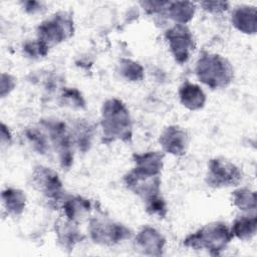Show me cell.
I'll return each mask as SVG.
<instances>
[{
  "label": "cell",
  "mask_w": 257,
  "mask_h": 257,
  "mask_svg": "<svg viewBox=\"0 0 257 257\" xmlns=\"http://www.w3.org/2000/svg\"><path fill=\"white\" fill-rule=\"evenodd\" d=\"M62 209L65 218L76 223L89 214L91 210V203L89 200L81 196L70 195L66 198L63 197Z\"/></svg>",
  "instance_id": "e0dca14e"
},
{
  "label": "cell",
  "mask_w": 257,
  "mask_h": 257,
  "mask_svg": "<svg viewBox=\"0 0 257 257\" xmlns=\"http://www.w3.org/2000/svg\"><path fill=\"white\" fill-rule=\"evenodd\" d=\"M195 72L197 78L212 89L225 88L234 79L231 62L217 53H202L197 60Z\"/></svg>",
  "instance_id": "3957f363"
},
{
  "label": "cell",
  "mask_w": 257,
  "mask_h": 257,
  "mask_svg": "<svg viewBox=\"0 0 257 257\" xmlns=\"http://www.w3.org/2000/svg\"><path fill=\"white\" fill-rule=\"evenodd\" d=\"M16 86V78L11 75V74H7V73H2V77H1V96L5 97V95L9 94L14 87Z\"/></svg>",
  "instance_id": "f1b7e54d"
},
{
  "label": "cell",
  "mask_w": 257,
  "mask_h": 257,
  "mask_svg": "<svg viewBox=\"0 0 257 257\" xmlns=\"http://www.w3.org/2000/svg\"><path fill=\"white\" fill-rule=\"evenodd\" d=\"M61 98L63 99V102L66 103V105L71 107L83 108L85 106L84 98L76 88L65 89L61 95Z\"/></svg>",
  "instance_id": "484cf974"
},
{
  "label": "cell",
  "mask_w": 257,
  "mask_h": 257,
  "mask_svg": "<svg viewBox=\"0 0 257 257\" xmlns=\"http://www.w3.org/2000/svg\"><path fill=\"white\" fill-rule=\"evenodd\" d=\"M200 6L202 7L203 10L213 13V14H218V13H223L229 9V2L226 1H203L200 2Z\"/></svg>",
  "instance_id": "83f0119b"
},
{
  "label": "cell",
  "mask_w": 257,
  "mask_h": 257,
  "mask_svg": "<svg viewBox=\"0 0 257 257\" xmlns=\"http://www.w3.org/2000/svg\"><path fill=\"white\" fill-rule=\"evenodd\" d=\"M232 203L239 210L254 214L256 210V192L249 188H239L232 193Z\"/></svg>",
  "instance_id": "44dd1931"
},
{
  "label": "cell",
  "mask_w": 257,
  "mask_h": 257,
  "mask_svg": "<svg viewBox=\"0 0 257 257\" xmlns=\"http://www.w3.org/2000/svg\"><path fill=\"white\" fill-rule=\"evenodd\" d=\"M32 187L52 202L63 199V186L58 174L51 168L36 166L31 174Z\"/></svg>",
  "instance_id": "9c48e42d"
},
{
  "label": "cell",
  "mask_w": 257,
  "mask_h": 257,
  "mask_svg": "<svg viewBox=\"0 0 257 257\" xmlns=\"http://www.w3.org/2000/svg\"><path fill=\"white\" fill-rule=\"evenodd\" d=\"M1 198L3 206L9 215L17 217L24 212L27 199L22 190L8 187L2 191Z\"/></svg>",
  "instance_id": "ac0fdd59"
},
{
  "label": "cell",
  "mask_w": 257,
  "mask_h": 257,
  "mask_svg": "<svg viewBox=\"0 0 257 257\" xmlns=\"http://www.w3.org/2000/svg\"><path fill=\"white\" fill-rule=\"evenodd\" d=\"M233 237L242 241L252 239L257 231V218L256 215H244L236 218L230 228Z\"/></svg>",
  "instance_id": "ffe728a7"
},
{
  "label": "cell",
  "mask_w": 257,
  "mask_h": 257,
  "mask_svg": "<svg viewBox=\"0 0 257 257\" xmlns=\"http://www.w3.org/2000/svg\"><path fill=\"white\" fill-rule=\"evenodd\" d=\"M232 25L244 34H255L257 27V11L255 6H237L231 14Z\"/></svg>",
  "instance_id": "5bb4252c"
},
{
  "label": "cell",
  "mask_w": 257,
  "mask_h": 257,
  "mask_svg": "<svg viewBox=\"0 0 257 257\" xmlns=\"http://www.w3.org/2000/svg\"><path fill=\"white\" fill-rule=\"evenodd\" d=\"M117 71L123 78L132 82L142 81L145 77L144 67L139 62L127 58H121L118 61Z\"/></svg>",
  "instance_id": "7402d4cb"
},
{
  "label": "cell",
  "mask_w": 257,
  "mask_h": 257,
  "mask_svg": "<svg viewBox=\"0 0 257 257\" xmlns=\"http://www.w3.org/2000/svg\"><path fill=\"white\" fill-rule=\"evenodd\" d=\"M189 135L181 126L172 124L164 128L159 137V143L164 152L173 156H183L189 147Z\"/></svg>",
  "instance_id": "8fae6325"
},
{
  "label": "cell",
  "mask_w": 257,
  "mask_h": 257,
  "mask_svg": "<svg viewBox=\"0 0 257 257\" xmlns=\"http://www.w3.org/2000/svg\"><path fill=\"white\" fill-rule=\"evenodd\" d=\"M25 136L38 154H45L49 149L48 137L43 134L38 127H27Z\"/></svg>",
  "instance_id": "603a6c76"
},
{
  "label": "cell",
  "mask_w": 257,
  "mask_h": 257,
  "mask_svg": "<svg viewBox=\"0 0 257 257\" xmlns=\"http://www.w3.org/2000/svg\"><path fill=\"white\" fill-rule=\"evenodd\" d=\"M42 125L47 131L48 140L57 153L60 166L63 169H69L73 162L72 144L73 137L66 124L59 119H42Z\"/></svg>",
  "instance_id": "5b68a950"
},
{
  "label": "cell",
  "mask_w": 257,
  "mask_h": 257,
  "mask_svg": "<svg viewBox=\"0 0 257 257\" xmlns=\"http://www.w3.org/2000/svg\"><path fill=\"white\" fill-rule=\"evenodd\" d=\"M100 125L107 141H121L127 144L132 142L133 120L128 108L120 99L113 97L103 102Z\"/></svg>",
  "instance_id": "6da1fadb"
},
{
  "label": "cell",
  "mask_w": 257,
  "mask_h": 257,
  "mask_svg": "<svg viewBox=\"0 0 257 257\" xmlns=\"http://www.w3.org/2000/svg\"><path fill=\"white\" fill-rule=\"evenodd\" d=\"M196 8V4L191 1H170L166 14L175 21L176 24L186 25L194 17Z\"/></svg>",
  "instance_id": "d6986e66"
},
{
  "label": "cell",
  "mask_w": 257,
  "mask_h": 257,
  "mask_svg": "<svg viewBox=\"0 0 257 257\" xmlns=\"http://www.w3.org/2000/svg\"><path fill=\"white\" fill-rule=\"evenodd\" d=\"M144 203H145L146 211L150 215L157 216L158 218H165L167 216V213H168L167 203L161 194L147 200Z\"/></svg>",
  "instance_id": "cb8c5ba5"
},
{
  "label": "cell",
  "mask_w": 257,
  "mask_h": 257,
  "mask_svg": "<svg viewBox=\"0 0 257 257\" xmlns=\"http://www.w3.org/2000/svg\"><path fill=\"white\" fill-rule=\"evenodd\" d=\"M90 126L87 123H78L76 125L75 135L73 137V141L75 140L78 148L85 152L87 149H89L90 146V139H91V133H90Z\"/></svg>",
  "instance_id": "d4e9b609"
},
{
  "label": "cell",
  "mask_w": 257,
  "mask_h": 257,
  "mask_svg": "<svg viewBox=\"0 0 257 257\" xmlns=\"http://www.w3.org/2000/svg\"><path fill=\"white\" fill-rule=\"evenodd\" d=\"M55 234L58 243L67 250H72L76 243L83 239L81 232L78 230L75 222L64 219H59L55 222Z\"/></svg>",
  "instance_id": "9a60e30c"
},
{
  "label": "cell",
  "mask_w": 257,
  "mask_h": 257,
  "mask_svg": "<svg viewBox=\"0 0 257 257\" xmlns=\"http://www.w3.org/2000/svg\"><path fill=\"white\" fill-rule=\"evenodd\" d=\"M88 233L90 239L99 245L112 246L127 240L132 232L124 225L106 217L95 216L89 220Z\"/></svg>",
  "instance_id": "8992f818"
},
{
  "label": "cell",
  "mask_w": 257,
  "mask_h": 257,
  "mask_svg": "<svg viewBox=\"0 0 257 257\" xmlns=\"http://www.w3.org/2000/svg\"><path fill=\"white\" fill-rule=\"evenodd\" d=\"M133 162L135 164L133 169L136 171L149 176H159L164 167V154L157 151L136 153L133 155Z\"/></svg>",
  "instance_id": "4fadbf2b"
},
{
  "label": "cell",
  "mask_w": 257,
  "mask_h": 257,
  "mask_svg": "<svg viewBox=\"0 0 257 257\" xmlns=\"http://www.w3.org/2000/svg\"><path fill=\"white\" fill-rule=\"evenodd\" d=\"M148 14L166 13L170 1H143L140 3Z\"/></svg>",
  "instance_id": "4316f807"
},
{
  "label": "cell",
  "mask_w": 257,
  "mask_h": 257,
  "mask_svg": "<svg viewBox=\"0 0 257 257\" xmlns=\"http://www.w3.org/2000/svg\"><path fill=\"white\" fill-rule=\"evenodd\" d=\"M126 188L144 202L161 194V177L149 176L132 169L123 177Z\"/></svg>",
  "instance_id": "30bf717a"
},
{
  "label": "cell",
  "mask_w": 257,
  "mask_h": 257,
  "mask_svg": "<svg viewBox=\"0 0 257 257\" xmlns=\"http://www.w3.org/2000/svg\"><path fill=\"white\" fill-rule=\"evenodd\" d=\"M233 234L228 225L214 221L201 227L184 239V245L193 250H207L210 255H220L232 241Z\"/></svg>",
  "instance_id": "7a4b0ae2"
},
{
  "label": "cell",
  "mask_w": 257,
  "mask_h": 257,
  "mask_svg": "<svg viewBox=\"0 0 257 257\" xmlns=\"http://www.w3.org/2000/svg\"><path fill=\"white\" fill-rule=\"evenodd\" d=\"M243 179L239 167L224 158H214L208 163L206 183L209 187L220 189L238 186Z\"/></svg>",
  "instance_id": "52a82bcc"
},
{
  "label": "cell",
  "mask_w": 257,
  "mask_h": 257,
  "mask_svg": "<svg viewBox=\"0 0 257 257\" xmlns=\"http://www.w3.org/2000/svg\"><path fill=\"white\" fill-rule=\"evenodd\" d=\"M11 133L8 128V126L2 122L1 123V145L2 146H7L8 144L11 143Z\"/></svg>",
  "instance_id": "4dcf8cb0"
},
{
  "label": "cell",
  "mask_w": 257,
  "mask_h": 257,
  "mask_svg": "<svg viewBox=\"0 0 257 257\" xmlns=\"http://www.w3.org/2000/svg\"><path fill=\"white\" fill-rule=\"evenodd\" d=\"M25 11L29 14H36L40 13L44 8L42 6L41 2H36V1H25L22 3Z\"/></svg>",
  "instance_id": "f546056e"
},
{
  "label": "cell",
  "mask_w": 257,
  "mask_h": 257,
  "mask_svg": "<svg viewBox=\"0 0 257 257\" xmlns=\"http://www.w3.org/2000/svg\"><path fill=\"white\" fill-rule=\"evenodd\" d=\"M165 245V237L151 226H145L135 238L136 250L144 255L161 256L164 252Z\"/></svg>",
  "instance_id": "7c38bea8"
},
{
  "label": "cell",
  "mask_w": 257,
  "mask_h": 257,
  "mask_svg": "<svg viewBox=\"0 0 257 257\" xmlns=\"http://www.w3.org/2000/svg\"><path fill=\"white\" fill-rule=\"evenodd\" d=\"M165 39L174 59L180 64L187 62L196 49L194 35L190 28L184 24H175L167 29Z\"/></svg>",
  "instance_id": "ba28073f"
},
{
  "label": "cell",
  "mask_w": 257,
  "mask_h": 257,
  "mask_svg": "<svg viewBox=\"0 0 257 257\" xmlns=\"http://www.w3.org/2000/svg\"><path fill=\"white\" fill-rule=\"evenodd\" d=\"M73 32L74 22L72 15L67 11H58L38 25L36 39L42 42L47 48H50L69 39L73 35Z\"/></svg>",
  "instance_id": "277c9868"
},
{
  "label": "cell",
  "mask_w": 257,
  "mask_h": 257,
  "mask_svg": "<svg viewBox=\"0 0 257 257\" xmlns=\"http://www.w3.org/2000/svg\"><path fill=\"white\" fill-rule=\"evenodd\" d=\"M179 98L183 106L190 110H199L204 107L207 97L204 90L195 83L185 81L179 88Z\"/></svg>",
  "instance_id": "2e32d148"
}]
</instances>
